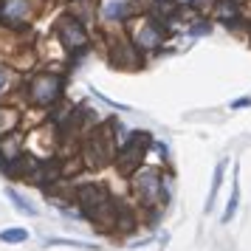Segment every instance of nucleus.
<instances>
[{"label":"nucleus","mask_w":251,"mask_h":251,"mask_svg":"<svg viewBox=\"0 0 251 251\" xmlns=\"http://www.w3.org/2000/svg\"><path fill=\"white\" fill-rule=\"evenodd\" d=\"M167 172L161 167H138L133 175H130V192L136 198V203L141 209H164L167 206Z\"/></svg>","instance_id":"obj_1"},{"label":"nucleus","mask_w":251,"mask_h":251,"mask_svg":"<svg viewBox=\"0 0 251 251\" xmlns=\"http://www.w3.org/2000/svg\"><path fill=\"white\" fill-rule=\"evenodd\" d=\"M113 130H116L113 122H107V125H99L85 133V138L79 144V158L85 170H102L107 164H113L116 150H119Z\"/></svg>","instance_id":"obj_2"},{"label":"nucleus","mask_w":251,"mask_h":251,"mask_svg":"<svg viewBox=\"0 0 251 251\" xmlns=\"http://www.w3.org/2000/svg\"><path fill=\"white\" fill-rule=\"evenodd\" d=\"M65 93V76L57 71H34L28 79L23 82V96L31 107L48 110L57 102H62Z\"/></svg>","instance_id":"obj_3"},{"label":"nucleus","mask_w":251,"mask_h":251,"mask_svg":"<svg viewBox=\"0 0 251 251\" xmlns=\"http://www.w3.org/2000/svg\"><path fill=\"white\" fill-rule=\"evenodd\" d=\"M125 31L127 37L133 40V46L144 54V57H150V54H155V51H161V46L167 43V34H170V28L167 25H161L152 14H133L130 20L125 23Z\"/></svg>","instance_id":"obj_4"},{"label":"nucleus","mask_w":251,"mask_h":251,"mask_svg":"<svg viewBox=\"0 0 251 251\" xmlns=\"http://www.w3.org/2000/svg\"><path fill=\"white\" fill-rule=\"evenodd\" d=\"M104 57H107V62L113 65V68L119 71H136V68H144V54L138 51L136 46H133V40L125 34H116V31H110L107 28V34H104Z\"/></svg>","instance_id":"obj_5"},{"label":"nucleus","mask_w":251,"mask_h":251,"mask_svg":"<svg viewBox=\"0 0 251 251\" xmlns=\"http://www.w3.org/2000/svg\"><path fill=\"white\" fill-rule=\"evenodd\" d=\"M150 147H152V136H150L147 130H136L133 136L127 138V141H122L119 150H116V158H113L116 170L122 172L125 178H130V175L144 164Z\"/></svg>","instance_id":"obj_6"},{"label":"nucleus","mask_w":251,"mask_h":251,"mask_svg":"<svg viewBox=\"0 0 251 251\" xmlns=\"http://www.w3.org/2000/svg\"><path fill=\"white\" fill-rule=\"evenodd\" d=\"M54 37L59 40V46L65 48L71 57H82L91 48V31H88V25L82 23V20H76V17H71L68 12L57 17Z\"/></svg>","instance_id":"obj_7"},{"label":"nucleus","mask_w":251,"mask_h":251,"mask_svg":"<svg viewBox=\"0 0 251 251\" xmlns=\"http://www.w3.org/2000/svg\"><path fill=\"white\" fill-rule=\"evenodd\" d=\"M40 14V0H0V23L25 31Z\"/></svg>","instance_id":"obj_8"},{"label":"nucleus","mask_w":251,"mask_h":251,"mask_svg":"<svg viewBox=\"0 0 251 251\" xmlns=\"http://www.w3.org/2000/svg\"><path fill=\"white\" fill-rule=\"evenodd\" d=\"M209 17H212L215 23L226 25L228 31H240L243 25H249V20H246V12H243V6H240V3H234V0H217Z\"/></svg>","instance_id":"obj_9"},{"label":"nucleus","mask_w":251,"mask_h":251,"mask_svg":"<svg viewBox=\"0 0 251 251\" xmlns=\"http://www.w3.org/2000/svg\"><path fill=\"white\" fill-rule=\"evenodd\" d=\"M133 14H136V3L133 0H107V3L99 6V20L107 28H113V25H122L125 28V23Z\"/></svg>","instance_id":"obj_10"},{"label":"nucleus","mask_w":251,"mask_h":251,"mask_svg":"<svg viewBox=\"0 0 251 251\" xmlns=\"http://www.w3.org/2000/svg\"><path fill=\"white\" fill-rule=\"evenodd\" d=\"M116 212H119V201L110 195V198H104L99 206H93L91 212H85V217H88L93 226L99 228V231H104V234H113V228H116Z\"/></svg>","instance_id":"obj_11"},{"label":"nucleus","mask_w":251,"mask_h":251,"mask_svg":"<svg viewBox=\"0 0 251 251\" xmlns=\"http://www.w3.org/2000/svg\"><path fill=\"white\" fill-rule=\"evenodd\" d=\"M104 198H110V192H107L104 183H96V181L93 183H79V186L74 189V203L82 209V215L91 212L93 206H99Z\"/></svg>","instance_id":"obj_12"},{"label":"nucleus","mask_w":251,"mask_h":251,"mask_svg":"<svg viewBox=\"0 0 251 251\" xmlns=\"http://www.w3.org/2000/svg\"><path fill=\"white\" fill-rule=\"evenodd\" d=\"M136 228H138V212H136L130 203H122V201H119V212H116V228H113V234H119V237H130Z\"/></svg>","instance_id":"obj_13"},{"label":"nucleus","mask_w":251,"mask_h":251,"mask_svg":"<svg viewBox=\"0 0 251 251\" xmlns=\"http://www.w3.org/2000/svg\"><path fill=\"white\" fill-rule=\"evenodd\" d=\"M65 12L88 25L99 17V0H68V9Z\"/></svg>","instance_id":"obj_14"},{"label":"nucleus","mask_w":251,"mask_h":251,"mask_svg":"<svg viewBox=\"0 0 251 251\" xmlns=\"http://www.w3.org/2000/svg\"><path fill=\"white\" fill-rule=\"evenodd\" d=\"M23 147H25V138H23V133H17V130L0 136V161H12V158H17V155H23L25 152Z\"/></svg>","instance_id":"obj_15"},{"label":"nucleus","mask_w":251,"mask_h":251,"mask_svg":"<svg viewBox=\"0 0 251 251\" xmlns=\"http://www.w3.org/2000/svg\"><path fill=\"white\" fill-rule=\"evenodd\" d=\"M17 85H20L17 71L9 68V65H0V102H9L17 91Z\"/></svg>","instance_id":"obj_16"},{"label":"nucleus","mask_w":251,"mask_h":251,"mask_svg":"<svg viewBox=\"0 0 251 251\" xmlns=\"http://www.w3.org/2000/svg\"><path fill=\"white\" fill-rule=\"evenodd\" d=\"M17 125H20V110L12 107V104H6V102H0V136L17 130Z\"/></svg>","instance_id":"obj_17"},{"label":"nucleus","mask_w":251,"mask_h":251,"mask_svg":"<svg viewBox=\"0 0 251 251\" xmlns=\"http://www.w3.org/2000/svg\"><path fill=\"white\" fill-rule=\"evenodd\" d=\"M6 195H9V201H12V206L20 212V215H25V217H34L37 215V206L34 203H28V198H23V195L17 192V189H6Z\"/></svg>","instance_id":"obj_18"},{"label":"nucleus","mask_w":251,"mask_h":251,"mask_svg":"<svg viewBox=\"0 0 251 251\" xmlns=\"http://www.w3.org/2000/svg\"><path fill=\"white\" fill-rule=\"evenodd\" d=\"M226 161H220L215 167V175H212V189H209V198H206V212L215 206V201H217V192H220V183H223V175H226Z\"/></svg>","instance_id":"obj_19"},{"label":"nucleus","mask_w":251,"mask_h":251,"mask_svg":"<svg viewBox=\"0 0 251 251\" xmlns=\"http://www.w3.org/2000/svg\"><path fill=\"white\" fill-rule=\"evenodd\" d=\"M237 203H240V183H237V178H234V186H231V198H228L226 209H223V223H228L231 217L237 215Z\"/></svg>","instance_id":"obj_20"},{"label":"nucleus","mask_w":251,"mask_h":251,"mask_svg":"<svg viewBox=\"0 0 251 251\" xmlns=\"http://www.w3.org/2000/svg\"><path fill=\"white\" fill-rule=\"evenodd\" d=\"M25 240H28V231H25V228H3V231H0V243H9V246L25 243Z\"/></svg>","instance_id":"obj_21"},{"label":"nucleus","mask_w":251,"mask_h":251,"mask_svg":"<svg viewBox=\"0 0 251 251\" xmlns=\"http://www.w3.org/2000/svg\"><path fill=\"white\" fill-rule=\"evenodd\" d=\"M212 31V17H195L189 25V37H203Z\"/></svg>","instance_id":"obj_22"},{"label":"nucleus","mask_w":251,"mask_h":251,"mask_svg":"<svg viewBox=\"0 0 251 251\" xmlns=\"http://www.w3.org/2000/svg\"><path fill=\"white\" fill-rule=\"evenodd\" d=\"M215 3H217V0H195L192 9H195V14H201V17H209V14H212V9H215Z\"/></svg>","instance_id":"obj_23"},{"label":"nucleus","mask_w":251,"mask_h":251,"mask_svg":"<svg viewBox=\"0 0 251 251\" xmlns=\"http://www.w3.org/2000/svg\"><path fill=\"white\" fill-rule=\"evenodd\" d=\"M46 246H74V249H96L91 243H82V240H48Z\"/></svg>","instance_id":"obj_24"},{"label":"nucleus","mask_w":251,"mask_h":251,"mask_svg":"<svg viewBox=\"0 0 251 251\" xmlns=\"http://www.w3.org/2000/svg\"><path fill=\"white\" fill-rule=\"evenodd\" d=\"M240 107H251V96H243V99L231 102V110H240Z\"/></svg>","instance_id":"obj_25"},{"label":"nucleus","mask_w":251,"mask_h":251,"mask_svg":"<svg viewBox=\"0 0 251 251\" xmlns=\"http://www.w3.org/2000/svg\"><path fill=\"white\" fill-rule=\"evenodd\" d=\"M175 3H178V6H192L195 0H175Z\"/></svg>","instance_id":"obj_26"},{"label":"nucleus","mask_w":251,"mask_h":251,"mask_svg":"<svg viewBox=\"0 0 251 251\" xmlns=\"http://www.w3.org/2000/svg\"><path fill=\"white\" fill-rule=\"evenodd\" d=\"M249 46H251V20H249Z\"/></svg>","instance_id":"obj_27"},{"label":"nucleus","mask_w":251,"mask_h":251,"mask_svg":"<svg viewBox=\"0 0 251 251\" xmlns=\"http://www.w3.org/2000/svg\"><path fill=\"white\" fill-rule=\"evenodd\" d=\"M234 3H240V6H246V3H249V0H234Z\"/></svg>","instance_id":"obj_28"}]
</instances>
